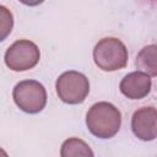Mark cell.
<instances>
[{
  "label": "cell",
  "instance_id": "cell-1",
  "mask_svg": "<svg viewBox=\"0 0 157 157\" xmlns=\"http://www.w3.org/2000/svg\"><path fill=\"white\" fill-rule=\"evenodd\" d=\"M86 125L92 135L99 139H110L120 129L121 114L109 102L94 103L86 114Z\"/></svg>",
  "mask_w": 157,
  "mask_h": 157
},
{
  "label": "cell",
  "instance_id": "cell-2",
  "mask_svg": "<svg viewBox=\"0 0 157 157\" xmlns=\"http://www.w3.org/2000/svg\"><path fill=\"white\" fill-rule=\"evenodd\" d=\"M93 61L98 69L108 72L124 69L128 64V49L118 38H102L94 45Z\"/></svg>",
  "mask_w": 157,
  "mask_h": 157
},
{
  "label": "cell",
  "instance_id": "cell-3",
  "mask_svg": "<svg viewBox=\"0 0 157 157\" xmlns=\"http://www.w3.org/2000/svg\"><path fill=\"white\" fill-rule=\"evenodd\" d=\"M16 105L28 114L42 112L47 104V91L44 86L34 80H25L18 82L12 91Z\"/></svg>",
  "mask_w": 157,
  "mask_h": 157
},
{
  "label": "cell",
  "instance_id": "cell-4",
  "mask_svg": "<svg viewBox=\"0 0 157 157\" xmlns=\"http://www.w3.org/2000/svg\"><path fill=\"white\" fill-rule=\"evenodd\" d=\"M55 90L58 97L64 103L80 104L88 96L90 82L88 78L78 71H65L58 77Z\"/></svg>",
  "mask_w": 157,
  "mask_h": 157
},
{
  "label": "cell",
  "instance_id": "cell-5",
  "mask_svg": "<svg viewBox=\"0 0 157 157\" xmlns=\"http://www.w3.org/2000/svg\"><path fill=\"white\" fill-rule=\"evenodd\" d=\"M40 58L38 47L27 39L12 43L5 53V64L12 71H26L33 69Z\"/></svg>",
  "mask_w": 157,
  "mask_h": 157
},
{
  "label": "cell",
  "instance_id": "cell-6",
  "mask_svg": "<svg viewBox=\"0 0 157 157\" xmlns=\"http://www.w3.org/2000/svg\"><path fill=\"white\" fill-rule=\"evenodd\" d=\"M134 135L142 141H152L157 137V109L142 107L134 112L131 118Z\"/></svg>",
  "mask_w": 157,
  "mask_h": 157
},
{
  "label": "cell",
  "instance_id": "cell-7",
  "mask_svg": "<svg viewBox=\"0 0 157 157\" xmlns=\"http://www.w3.org/2000/svg\"><path fill=\"white\" fill-rule=\"evenodd\" d=\"M151 78L142 71H134L124 76L120 81V92L129 99H141L151 91Z\"/></svg>",
  "mask_w": 157,
  "mask_h": 157
},
{
  "label": "cell",
  "instance_id": "cell-8",
  "mask_svg": "<svg viewBox=\"0 0 157 157\" xmlns=\"http://www.w3.org/2000/svg\"><path fill=\"white\" fill-rule=\"evenodd\" d=\"M135 65L139 71H142L148 76H157V44L144 47L136 56Z\"/></svg>",
  "mask_w": 157,
  "mask_h": 157
},
{
  "label": "cell",
  "instance_id": "cell-9",
  "mask_svg": "<svg viewBox=\"0 0 157 157\" xmlns=\"http://www.w3.org/2000/svg\"><path fill=\"white\" fill-rule=\"evenodd\" d=\"M60 155L63 157H70V156H93L92 150L90 148V146L76 137H71L64 141L63 146H61V152Z\"/></svg>",
  "mask_w": 157,
  "mask_h": 157
},
{
  "label": "cell",
  "instance_id": "cell-10",
  "mask_svg": "<svg viewBox=\"0 0 157 157\" xmlns=\"http://www.w3.org/2000/svg\"><path fill=\"white\" fill-rule=\"evenodd\" d=\"M0 13H1V29H0L1 34H0V40H4L6 38V36L12 29L13 20H12L11 12L5 6H0Z\"/></svg>",
  "mask_w": 157,
  "mask_h": 157
},
{
  "label": "cell",
  "instance_id": "cell-11",
  "mask_svg": "<svg viewBox=\"0 0 157 157\" xmlns=\"http://www.w3.org/2000/svg\"><path fill=\"white\" fill-rule=\"evenodd\" d=\"M20 2L27 5V6H37L39 4H42L44 0H18Z\"/></svg>",
  "mask_w": 157,
  "mask_h": 157
}]
</instances>
